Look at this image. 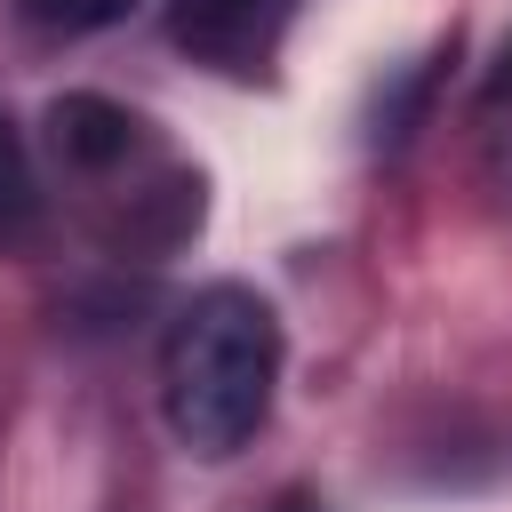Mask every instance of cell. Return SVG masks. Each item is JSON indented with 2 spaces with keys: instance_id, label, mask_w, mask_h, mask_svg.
I'll list each match as a JSON object with an SVG mask.
<instances>
[{
  "instance_id": "5",
  "label": "cell",
  "mask_w": 512,
  "mask_h": 512,
  "mask_svg": "<svg viewBox=\"0 0 512 512\" xmlns=\"http://www.w3.org/2000/svg\"><path fill=\"white\" fill-rule=\"evenodd\" d=\"M40 32H56V40H80V32H104V24H120L136 0H16Z\"/></svg>"
},
{
  "instance_id": "1",
  "label": "cell",
  "mask_w": 512,
  "mask_h": 512,
  "mask_svg": "<svg viewBox=\"0 0 512 512\" xmlns=\"http://www.w3.org/2000/svg\"><path fill=\"white\" fill-rule=\"evenodd\" d=\"M272 384H280V320L256 288L216 280L200 288L168 344H160V408L168 432L192 456H240L264 416H272Z\"/></svg>"
},
{
  "instance_id": "2",
  "label": "cell",
  "mask_w": 512,
  "mask_h": 512,
  "mask_svg": "<svg viewBox=\"0 0 512 512\" xmlns=\"http://www.w3.org/2000/svg\"><path fill=\"white\" fill-rule=\"evenodd\" d=\"M176 40L192 56H208L216 72H256L280 40V24L296 16V0H176Z\"/></svg>"
},
{
  "instance_id": "3",
  "label": "cell",
  "mask_w": 512,
  "mask_h": 512,
  "mask_svg": "<svg viewBox=\"0 0 512 512\" xmlns=\"http://www.w3.org/2000/svg\"><path fill=\"white\" fill-rule=\"evenodd\" d=\"M472 144H480V176H488V192L512 208V64L488 80L480 120H472Z\"/></svg>"
},
{
  "instance_id": "4",
  "label": "cell",
  "mask_w": 512,
  "mask_h": 512,
  "mask_svg": "<svg viewBox=\"0 0 512 512\" xmlns=\"http://www.w3.org/2000/svg\"><path fill=\"white\" fill-rule=\"evenodd\" d=\"M40 216V184H32V160H24V136L8 128L0 112V232H24Z\"/></svg>"
},
{
  "instance_id": "6",
  "label": "cell",
  "mask_w": 512,
  "mask_h": 512,
  "mask_svg": "<svg viewBox=\"0 0 512 512\" xmlns=\"http://www.w3.org/2000/svg\"><path fill=\"white\" fill-rule=\"evenodd\" d=\"M272 512H320V504H312V496H280Z\"/></svg>"
}]
</instances>
